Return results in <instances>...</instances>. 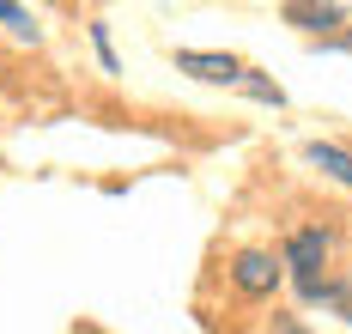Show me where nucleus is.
Here are the masks:
<instances>
[{"label": "nucleus", "instance_id": "f257e3e1", "mask_svg": "<svg viewBox=\"0 0 352 334\" xmlns=\"http://www.w3.org/2000/svg\"><path fill=\"white\" fill-rule=\"evenodd\" d=\"M176 74L201 79V85H237V91H249L255 104H274V110L285 104L280 85H274V79H261L255 67H243L237 55H212V49H176Z\"/></svg>", "mask_w": 352, "mask_h": 334}, {"label": "nucleus", "instance_id": "f03ea898", "mask_svg": "<svg viewBox=\"0 0 352 334\" xmlns=\"http://www.w3.org/2000/svg\"><path fill=\"white\" fill-rule=\"evenodd\" d=\"M280 267H285V261H280V256H267V249H243V256L231 261V280H237V292L267 298L274 286H280Z\"/></svg>", "mask_w": 352, "mask_h": 334}, {"label": "nucleus", "instance_id": "7ed1b4c3", "mask_svg": "<svg viewBox=\"0 0 352 334\" xmlns=\"http://www.w3.org/2000/svg\"><path fill=\"white\" fill-rule=\"evenodd\" d=\"M328 243H334L328 231H298V237L285 243V267H292V280H298V286H316V280H322L316 267L328 261Z\"/></svg>", "mask_w": 352, "mask_h": 334}, {"label": "nucleus", "instance_id": "20e7f679", "mask_svg": "<svg viewBox=\"0 0 352 334\" xmlns=\"http://www.w3.org/2000/svg\"><path fill=\"white\" fill-rule=\"evenodd\" d=\"M304 158L316 164L322 177H334V183H340V188H352V152L328 146V140H310V146H304Z\"/></svg>", "mask_w": 352, "mask_h": 334}, {"label": "nucleus", "instance_id": "39448f33", "mask_svg": "<svg viewBox=\"0 0 352 334\" xmlns=\"http://www.w3.org/2000/svg\"><path fill=\"white\" fill-rule=\"evenodd\" d=\"M340 19H346V6H298V0L285 6V25H298V31H334Z\"/></svg>", "mask_w": 352, "mask_h": 334}, {"label": "nucleus", "instance_id": "423d86ee", "mask_svg": "<svg viewBox=\"0 0 352 334\" xmlns=\"http://www.w3.org/2000/svg\"><path fill=\"white\" fill-rule=\"evenodd\" d=\"M0 25H6V31H12L19 43H36V37H43L31 12H25V6H6V0H0Z\"/></svg>", "mask_w": 352, "mask_h": 334}, {"label": "nucleus", "instance_id": "0eeeda50", "mask_svg": "<svg viewBox=\"0 0 352 334\" xmlns=\"http://www.w3.org/2000/svg\"><path fill=\"white\" fill-rule=\"evenodd\" d=\"M91 43H98V61L116 74V49H109V25H91Z\"/></svg>", "mask_w": 352, "mask_h": 334}, {"label": "nucleus", "instance_id": "6e6552de", "mask_svg": "<svg viewBox=\"0 0 352 334\" xmlns=\"http://www.w3.org/2000/svg\"><path fill=\"white\" fill-rule=\"evenodd\" d=\"M280 334H304V322H292V316H280Z\"/></svg>", "mask_w": 352, "mask_h": 334}, {"label": "nucleus", "instance_id": "1a4fd4ad", "mask_svg": "<svg viewBox=\"0 0 352 334\" xmlns=\"http://www.w3.org/2000/svg\"><path fill=\"white\" fill-rule=\"evenodd\" d=\"M340 49H346V55H352V37H340Z\"/></svg>", "mask_w": 352, "mask_h": 334}]
</instances>
